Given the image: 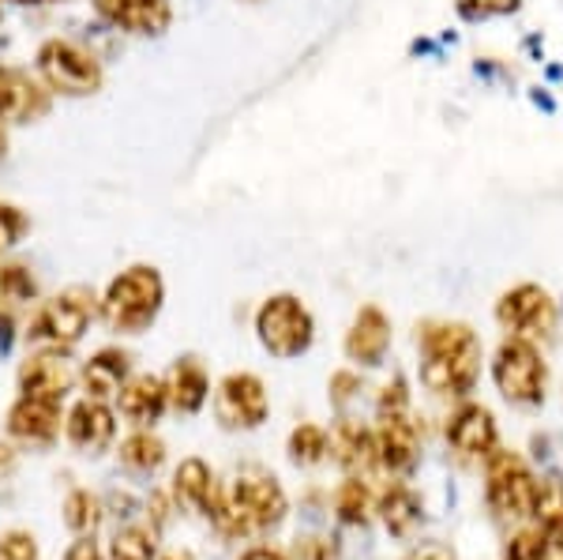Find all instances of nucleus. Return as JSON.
<instances>
[{
    "label": "nucleus",
    "mask_w": 563,
    "mask_h": 560,
    "mask_svg": "<svg viewBox=\"0 0 563 560\" xmlns=\"http://www.w3.org/2000/svg\"><path fill=\"white\" fill-rule=\"evenodd\" d=\"M421 384L435 395H470L481 376V339L470 323H429L421 331Z\"/></svg>",
    "instance_id": "f257e3e1"
},
{
    "label": "nucleus",
    "mask_w": 563,
    "mask_h": 560,
    "mask_svg": "<svg viewBox=\"0 0 563 560\" xmlns=\"http://www.w3.org/2000/svg\"><path fill=\"white\" fill-rule=\"evenodd\" d=\"M286 508H289L286 493H282L275 477L260 471H244L218 496V512L211 523L230 538H249L278 527L286 519Z\"/></svg>",
    "instance_id": "f03ea898"
},
{
    "label": "nucleus",
    "mask_w": 563,
    "mask_h": 560,
    "mask_svg": "<svg viewBox=\"0 0 563 560\" xmlns=\"http://www.w3.org/2000/svg\"><path fill=\"white\" fill-rule=\"evenodd\" d=\"M162 301H166V283H162V275L154 267L135 264L109 283V290L102 297V320L113 331L135 336V331L151 328Z\"/></svg>",
    "instance_id": "7ed1b4c3"
},
{
    "label": "nucleus",
    "mask_w": 563,
    "mask_h": 560,
    "mask_svg": "<svg viewBox=\"0 0 563 560\" xmlns=\"http://www.w3.org/2000/svg\"><path fill=\"white\" fill-rule=\"evenodd\" d=\"M541 482L515 451H493L485 459V501L504 519H533Z\"/></svg>",
    "instance_id": "20e7f679"
},
{
    "label": "nucleus",
    "mask_w": 563,
    "mask_h": 560,
    "mask_svg": "<svg viewBox=\"0 0 563 560\" xmlns=\"http://www.w3.org/2000/svg\"><path fill=\"white\" fill-rule=\"evenodd\" d=\"M256 336L263 342L267 354H275L282 361L301 358L316 339V323L312 312L297 301L294 294H275L260 305L256 312Z\"/></svg>",
    "instance_id": "39448f33"
},
{
    "label": "nucleus",
    "mask_w": 563,
    "mask_h": 560,
    "mask_svg": "<svg viewBox=\"0 0 563 560\" xmlns=\"http://www.w3.org/2000/svg\"><path fill=\"white\" fill-rule=\"evenodd\" d=\"M493 381L507 403L515 406H538L544 399L549 369L538 354V347L526 339H507L493 358Z\"/></svg>",
    "instance_id": "423d86ee"
},
{
    "label": "nucleus",
    "mask_w": 563,
    "mask_h": 560,
    "mask_svg": "<svg viewBox=\"0 0 563 560\" xmlns=\"http://www.w3.org/2000/svg\"><path fill=\"white\" fill-rule=\"evenodd\" d=\"M90 316H95V297L87 290H65V294L49 297V301L34 312L31 328H26V339L45 350H68L84 339Z\"/></svg>",
    "instance_id": "0eeeda50"
},
{
    "label": "nucleus",
    "mask_w": 563,
    "mask_h": 560,
    "mask_svg": "<svg viewBox=\"0 0 563 560\" xmlns=\"http://www.w3.org/2000/svg\"><path fill=\"white\" fill-rule=\"evenodd\" d=\"M38 72L49 84V90H60V95H95L102 87V65H98L95 53H87L84 45L76 42H45L38 50Z\"/></svg>",
    "instance_id": "6e6552de"
},
{
    "label": "nucleus",
    "mask_w": 563,
    "mask_h": 560,
    "mask_svg": "<svg viewBox=\"0 0 563 560\" xmlns=\"http://www.w3.org/2000/svg\"><path fill=\"white\" fill-rule=\"evenodd\" d=\"M496 320L511 339H526V342L549 339L552 331H556V301H552V294L541 290V286L522 283L499 297Z\"/></svg>",
    "instance_id": "1a4fd4ad"
},
{
    "label": "nucleus",
    "mask_w": 563,
    "mask_h": 560,
    "mask_svg": "<svg viewBox=\"0 0 563 560\" xmlns=\"http://www.w3.org/2000/svg\"><path fill=\"white\" fill-rule=\"evenodd\" d=\"M214 410L225 429H260L271 414L267 387L252 373H230L214 392Z\"/></svg>",
    "instance_id": "9d476101"
},
{
    "label": "nucleus",
    "mask_w": 563,
    "mask_h": 560,
    "mask_svg": "<svg viewBox=\"0 0 563 560\" xmlns=\"http://www.w3.org/2000/svg\"><path fill=\"white\" fill-rule=\"evenodd\" d=\"M376 440V463L390 474H410L421 455V429H417L410 406L379 410V426L372 429Z\"/></svg>",
    "instance_id": "9b49d317"
},
{
    "label": "nucleus",
    "mask_w": 563,
    "mask_h": 560,
    "mask_svg": "<svg viewBox=\"0 0 563 560\" xmlns=\"http://www.w3.org/2000/svg\"><path fill=\"white\" fill-rule=\"evenodd\" d=\"M448 444L459 451L462 459H488L499 448V429L488 406L462 403L448 418Z\"/></svg>",
    "instance_id": "f8f14e48"
},
{
    "label": "nucleus",
    "mask_w": 563,
    "mask_h": 560,
    "mask_svg": "<svg viewBox=\"0 0 563 560\" xmlns=\"http://www.w3.org/2000/svg\"><path fill=\"white\" fill-rule=\"evenodd\" d=\"M76 384V369L65 358V350H42V354L26 358L20 369V392L26 399L60 403Z\"/></svg>",
    "instance_id": "ddd939ff"
},
{
    "label": "nucleus",
    "mask_w": 563,
    "mask_h": 560,
    "mask_svg": "<svg viewBox=\"0 0 563 560\" xmlns=\"http://www.w3.org/2000/svg\"><path fill=\"white\" fill-rule=\"evenodd\" d=\"M387 350H390V320L376 305H365V309L353 316V323L346 331V354L350 361H357V365L376 369V365H384Z\"/></svg>",
    "instance_id": "4468645a"
},
{
    "label": "nucleus",
    "mask_w": 563,
    "mask_h": 560,
    "mask_svg": "<svg viewBox=\"0 0 563 560\" xmlns=\"http://www.w3.org/2000/svg\"><path fill=\"white\" fill-rule=\"evenodd\" d=\"M68 440L71 448H79L84 455H98V451H106L109 444H113L117 437V421H113V410H109L106 403L98 399H84L71 406L68 414Z\"/></svg>",
    "instance_id": "2eb2a0df"
},
{
    "label": "nucleus",
    "mask_w": 563,
    "mask_h": 560,
    "mask_svg": "<svg viewBox=\"0 0 563 560\" xmlns=\"http://www.w3.org/2000/svg\"><path fill=\"white\" fill-rule=\"evenodd\" d=\"M95 8L113 26H124L132 34H162L174 20L169 0H95Z\"/></svg>",
    "instance_id": "dca6fc26"
},
{
    "label": "nucleus",
    "mask_w": 563,
    "mask_h": 560,
    "mask_svg": "<svg viewBox=\"0 0 563 560\" xmlns=\"http://www.w3.org/2000/svg\"><path fill=\"white\" fill-rule=\"evenodd\" d=\"M8 432L26 444H49L60 432V403L45 399H23L8 410Z\"/></svg>",
    "instance_id": "f3484780"
},
{
    "label": "nucleus",
    "mask_w": 563,
    "mask_h": 560,
    "mask_svg": "<svg viewBox=\"0 0 563 560\" xmlns=\"http://www.w3.org/2000/svg\"><path fill=\"white\" fill-rule=\"evenodd\" d=\"M49 110V95L15 68H0V121H34Z\"/></svg>",
    "instance_id": "a211bd4d"
},
{
    "label": "nucleus",
    "mask_w": 563,
    "mask_h": 560,
    "mask_svg": "<svg viewBox=\"0 0 563 560\" xmlns=\"http://www.w3.org/2000/svg\"><path fill=\"white\" fill-rule=\"evenodd\" d=\"M174 493H177L180 504H188V508L199 512V516L214 519L218 496H222V490L214 485V474H211V466H207L203 459H185V463L177 466Z\"/></svg>",
    "instance_id": "6ab92c4d"
},
{
    "label": "nucleus",
    "mask_w": 563,
    "mask_h": 560,
    "mask_svg": "<svg viewBox=\"0 0 563 560\" xmlns=\"http://www.w3.org/2000/svg\"><path fill=\"white\" fill-rule=\"evenodd\" d=\"M331 455L346 466L350 474H368L376 463V440H372V429H365L361 421L342 418L331 432Z\"/></svg>",
    "instance_id": "aec40b11"
},
{
    "label": "nucleus",
    "mask_w": 563,
    "mask_h": 560,
    "mask_svg": "<svg viewBox=\"0 0 563 560\" xmlns=\"http://www.w3.org/2000/svg\"><path fill=\"white\" fill-rule=\"evenodd\" d=\"M121 414L132 421V426H154V421L162 418V410H166V381H158V376H135L121 387Z\"/></svg>",
    "instance_id": "412c9836"
},
{
    "label": "nucleus",
    "mask_w": 563,
    "mask_h": 560,
    "mask_svg": "<svg viewBox=\"0 0 563 560\" xmlns=\"http://www.w3.org/2000/svg\"><path fill=\"white\" fill-rule=\"evenodd\" d=\"M124 384H129V354H124V350H98L84 365L87 399L106 403V399H113V395H121Z\"/></svg>",
    "instance_id": "4be33fe9"
},
{
    "label": "nucleus",
    "mask_w": 563,
    "mask_h": 560,
    "mask_svg": "<svg viewBox=\"0 0 563 560\" xmlns=\"http://www.w3.org/2000/svg\"><path fill=\"white\" fill-rule=\"evenodd\" d=\"M207 395H211V381H207L203 365L192 358L177 361L174 369H169L166 376V399L177 406L180 414H196L199 406L207 403Z\"/></svg>",
    "instance_id": "5701e85b"
},
{
    "label": "nucleus",
    "mask_w": 563,
    "mask_h": 560,
    "mask_svg": "<svg viewBox=\"0 0 563 560\" xmlns=\"http://www.w3.org/2000/svg\"><path fill=\"white\" fill-rule=\"evenodd\" d=\"M376 512L384 516L387 530L395 538H410L417 530V523H421V501H417L406 485H390V490L379 496Z\"/></svg>",
    "instance_id": "b1692460"
},
{
    "label": "nucleus",
    "mask_w": 563,
    "mask_h": 560,
    "mask_svg": "<svg viewBox=\"0 0 563 560\" xmlns=\"http://www.w3.org/2000/svg\"><path fill=\"white\" fill-rule=\"evenodd\" d=\"M334 512H339V519L350 523V527H365V523L372 519L376 501H372L368 485L361 482L357 474H350L346 482L339 485V493H334Z\"/></svg>",
    "instance_id": "393cba45"
},
{
    "label": "nucleus",
    "mask_w": 563,
    "mask_h": 560,
    "mask_svg": "<svg viewBox=\"0 0 563 560\" xmlns=\"http://www.w3.org/2000/svg\"><path fill=\"white\" fill-rule=\"evenodd\" d=\"M38 283L23 264H0V316H12L23 309L26 301H34Z\"/></svg>",
    "instance_id": "a878e982"
},
{
    "label": "nucleus",
    "mask_w": 563,
    "mask_h": 560,
    "mask_svg": "<svg viewBox=\"0 0 563 560\" xmlns=\"http://www.w3.org/2000/svg\"><path fill=\"white\" fill-rule=\"evenodd\" d=\"M117 455H121V463L129 466V471L151 474V471H158V466L166 463V444H162L158 437H151V432H132Z\"/></svg>",
    "instance_id": "bb28decb"
},
{
    "label": "nucleus",
    "mask_w": 563,
    "mask_h": 560,
    "mask_svg": "<svg viewBox=\"0 0 563 560\" xmlns=\"http://www.w3.org/2000/svg\"><path fill=\"white\" fill-rule=\"evenodd\" d=\"M327 451H331V437L320 429V426H297L289 432V459H294L297 466H316L327 459Z\"/></svg>",
    "instance_id": "cd10ccee"
},
{
    "label": "nucleus",
    "mask_w": 563,
    "mask_h": 560,
    "mask_svg": "<svg viewBox=\"0 0 563 560\" xmlns=\"http://www.w3.org/2000/svg\"><path fill=\"white\" fill-rule=\"evenodd\" d=\"M65 523L76 535H95V527L102 523V501L90 490H76L65 501Z\"/></svg>",
    "instance_id": "c85d7f7f"
},
{
    "label": "nucleus",
    "mask_w": 563,
    "mask_h": 560,
    "mask_svg": "<svg viewBox=\"0 0 563 560\" xmlns=\"http://www.w3.org/2000/svg\"><path fill=\"white\" fill-rule=\"evenodd\" d=\"M109 560H154V535L140 527L117 530L113 546H109Z\"/></svg>",
    "instance_id": "c756f323"
},
{
    "label": "nucleus",
    "mask_w": 563,
    "mask_h": 560,
    "mask_svg": "<svg viewBox=\"0 0 563 560\" xmlns=\"http://www.w3.org/2000/svg\"><path fill=\"white\" fill-rule=\"evenodd\" d=\"M26 233V215L12 204H0V252L15 249Z\"/></svg>",
    "instance_id": "7c9ffc66"
},
{
    "label": "nucleus",
    "mask_w": 563,
    "mask_h": 560,
    "mask_svg": "<svg viewBox=\"0 0 563 560\" xmlns=\"http://www.w3.org/2000/svg\"><path fill=\"white\" fill-rule=\"evenodd\" d=\"M544 530H522V535L511 538V546H507L504 560H544Z\"/></svg>",
    "instance_id": "2f4dec72"
},
{
    "label": "nucleus",
    "mask_w": 563,
    "mask_h": 560,
    "mask_svg": "<svg viewBox=\"0 0 563 560\" xmlns=\"http://www.w3.org/2000/svg\"><path fill=\"white\" fill-rule=\"evenodd\" d=\"M0 560H38V541L26 530H8L0 538Z\"/></svg>",
    "instance_id": "473e14b6"
},
{
    "label": "nucleus",
    "mask_w": 563,
    "mask_h": 560,
    "mask_svg": "<svg viewBox=\"0 0 563 560\" xmlns=\"http://www.w3.org/2000/svg\"><path fill=\"white\" fill-rule=\"evenodd\" d=\"M519 4L522 0H459L462 15H470V20H481V15H507Z\"/></svg>",
    "instance_id": "72a5a7b5"
},
{
    "label": "nucleus",
    "mask_w": 563,
    "mask_h": 560,
    "mask_svg": "<svg viewBox=\"0 0 563 560\" xmlns=\"http://www.w3.org/2000/svg\"><path fill=\"white\" fill-rule=\"evenodd\" d=\"M361 387V381L353 373H334L331 376V403L334 406H346L353 399V392Z\"/></svg>",
    "instance_id": "f704fd0d"
},
{
    "label": "nucleus",
    "mask_w": 563,
    "mask_h": 560,
    "mask_svg": "<svg viewBox=\"0 0 563 560\" xmlns=\"http://www.w3.org/2000/svg\"><path fill=\"white\" fill-rule=\"evenodd\" d=\"M406 560H455V553H451L448 546H440V541H424V546L410 549Z\"/></svg>",
    "instance_id": "c9c22d12"
},
{
    "label": "nucleus",
    "mask_w": 563,
    "mask_h": 560,
    "mask_svg": "<svg viewBox=\"0 0 563 560\" xmlns=\"http://www.w3.org/2000/svg\"><path fill=\"white\" fill-rule=\"evenodd\" d=\"M297 557H301V560H327V557H331V546L320 541V538H305L301 546H297Z\"/></svg>",
    "instance_id": "e433bc0d"
},
{
    "label": "nucleus",
    "mask_w": 563,
    "mask_h": 560,
    "mask_svg": "<svg viewBox=\"0 0 563 560\" xmlns=\"http://www.w3.org/2000/svg\"><path fill=\"white\" fill-rule=\"evenodd\" d=\"M65 560H106V557H102V549H98L95 541H90V538L84 535V538L76 541V546L68 549V557H65Z\"/></svg>",
    "instance_id": "4c0bfd02"
},
{
    "label": "nucleus",
    "mask_w": 563,
    "mask_h": 560,
    "mask_svg": "<svg viewBox=\"0 0 563 560\" xmlns=\"http://www.w3.org/2000/svg\"><path fill=\"white\" fill-rule=\"evenodd\" d=\"M544 541H549L544 546V560H563V530L560 535H544Z\"/></svg>",
    "instance_id": "58836bf2"
},
{
    "label": "nucleus",
    "mask_w": 563,
    "mask_h": 560,
    "mask_svg": "<svg viewBox=\"0 0 563 560\" xmlns=\"http://www.w3.org/2000/svg\"><path fill=\"white\" fill-rule=\"evenodd\" d=\"M15 471V451L8 444H0V477H8Z\"/></svg>",
    "instance_id": "ea45409f"
},
{
    "label": "nucleus",
    "mask_w": 563,
    "mask_h": 560,
    "mask_svg": "<svg viewBox=\"0 0 563 560\" xmlns=\"http://www.w3.org/2000/svg\"><path fill=\"white\" fill-rule=\"evenodd\" d=\"M241 560H286L282 553H275V549H249Z\"/></svg>",
    "instance_id": "a19ab883"
},
{
    "label": "nucleus",
    "mask_w": 563,
    "mask_h": 560,
    "mask_svg": "<svg viewBox=\"0 0 563 560\" xmlns=\"http://www.w3.org/2000/svg\"><path fill=\"white\" fill-rule=\"evenodd\" d=\"M4 147H8V135H4V124H0V155H4Z\"/></svg>",
    "instance_id": "79ce46f5"
},
{
    "label": "nucleus",
    "mask_w": 563,
    "mask_h": 560,
    "mask_svg": "<svg viewBox=\"0 0 563 560\" xmlns=\"http://www.w3.org/2000/svg\"><path fill=\"white\" fill-rule=\"evenodd\" d=\"M26 4H53V0H26Z\"/></svg>",
    "instance_id": "37998d69"
},
{
    "label": "nucleus",
    "mask_w": 563,
    "mask_h": 560,
    "mask_svg": "<svg viewBox=\"0 0 563 560\" xmlns=\"http://www.w3.org/2000/svg\"><path fill=\"white\" fill-rule=\"evenodd\" d=\"M166 560H192V557H166Z\"/></svg>",
    "instance_id": "c03bdc74"
}]
</instances>
